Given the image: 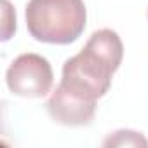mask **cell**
Here are the masks:
<instances>
[{
    "label": "cell",
    "instance_id": "3957f363",
    "mask_svg": "<svg viewBox=\"0 0 148 148\" xmlns=\"http://www.w3.org/2000/svg\"><path fill=\"white\" fill-rule=\"evenodd\" d=\"M54 80L51 63L35 52L18 56L5 73V82L12 94L23 98H44Z\"/></svg>",
    "mask_w": 148,
    "mask_h": 148
},
{
    "label": "cell",
    "instance_id": "7a4b0ae2",
    "mask_svg": "<svg viewBox=\"0 0 148 148\" xmlns=\"http://www.w3.org/2000/svg\"><path fill=\"white\" fill-rule=\"evenodd\" d=\"M86 19L82 0H30L26 5V28L35 40L45 44L75 42L86 28Z\"/></svg>",
    "mask_w": 148,
    "mask_h": 148
},
{
    "label": "cell",
    "instance_id": "277c9868",
    "mask_svg": "<svg viewBox=\"0 0 148 148\" xmlns=\"http://www.w3.org/2000/svg\"><path fill=\"white\" fill-rule=\"evenodd\" d=\"M45 106L52 120H56L61 125H71V127L91 124L96 113V103L71 96L59 86L54 89Z\"/></svg>",
    "mask_w": 148,
    "mask_h": 148
},
{
    "label": "cell",
    "instance_id": "5b68a950",
    "mask_svg": "<svg viewBox=\"0 0 148 148\" xmlns=\"http://www.w3.org/2000/svg\"><path fill=\"white\" fill-rule=\"evenodd\" d=\"M105 146H148V141L136 131H117L105 139Z\"/></svg>",
    "mask_w": 148,
    "mask_h": 148
},
{
    "label": "cell",
    "instance_id": "6da1fadb",
    "mask_svg": "<svg viewBox=\"0 0 148 148\" xmlns=\"http://www.w3.org/2000/svg\"><path fill=\"white\" fill-rule=\"evenodd\" d=\"M122 56L124 45L117 32L110 28L94 32L77 56L64 61L59 87L75 98L96 103L108 92Z\"/></svg>",
    "mask_w": 148,
    "mask_h": 148
},
{
    "label": "cell",
    "instance_id": "8992f818",
    "mask_svg": "<svg viewBox=\"0 0 148 148\" xmlns=\"http://www.w3.org/2000/svg\"><path fill=\"white\" fill-rule=\"evenodd\" d=\"M4 2V32H2V40H9L11 35L16 32V12L12 11L9 0Z\"/></svg>",
    "mask_w": 148,
    "mask_h": 148
}]
</instances>
